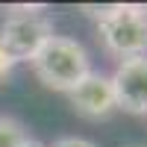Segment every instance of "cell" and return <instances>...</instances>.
Here are the masks:
<instances>
[{
    "mask_svg": "<svg viewBox=\"0 0 147 147\" xmlns=\"http://www.w3.org/2000/svg\"><path fill=\"white\" fill-rule=\"evenodd\" d=\"M88 18L97 21V32L109 53L118 59L147 56V6L109 3V6H82Z\"/></svg>",
    "mask_w": 147,
    "mask_h": 147,
    "instance_id": "1",
    "label": "cell"
},
{
    "mask_svg": "<svg viewBox=\"0 0 147 147\" xmlns=\"http://www.w3.org/2000/svg\"><path fill=\"white\" fill-rule=\"evenodd\" d=\"M32 71L38 77L41 85L53 91H71L82 77L91 74V62L88 53L77 38H68V35H53L38 53L32 56Z\"/></svg>",
    "mask_w": 147,
    "mask_h": 147,
    "instance_id": "2",
    "label": "cell"
},
{
    "mask_svg": "<svg viewBox=\"0 0 147 147\" xmlns=\"http://www.w3.org/2000/svg\"><path fill=\"white\" fill-rule=\"evenodd\" d=\"M12 15L0 27V47L12 62H32V56L53 38V24L44 6H12Z\"/></svg>",
    "mask_w": 147,
    "mask_h": 147,
    "instance_id": "3",
    "label": "cell"
},
{
    "mask_svg": "<svg viewBox=\"0 0 147 147\" xmlns=\"http://www.w3.org/2000/svg\"><path fill=\"white\" fill-rule=\"evenodd\" d=\"M115 109H124L129 115H147V56L121 59L112 77Z\"/></svg>",
    "mask_w": 147,
    "mask_h": 147,
    "instance_id": "4",
    "label": "cell"
},
{
    "mask_svg": "<svg viewBox=\"0 0 147 147\" xmlns=\"http://www.w3.org/2000/svg\"><path fill=\"white\" fill-rule=\"evenodd\" d=\"M71 106L77 109L82 118H106L115 109V91H112V80L106 74L91 71L88 77H82L74 88L68 91Z\"/></svg>",
    "mask_w": 147,
    "mask_h": 147,
    "instance_id": "5",
    "label": "cell"
},
{
    "mask_svg": "<svg viewBox=\"0 0 147 147\" xmlns=\"http://www.w3.org/2000/svg\"><path fill=\"white\" fill-rule=\"evenodd\" d=\"M24 141H27L24 124L9 115H0V147H21Z\"/></svg>",
    "mask_w": 147,
    "mask_h": 147,
    "instance_id": "6",
    "label": "cell"
},
{
    "mask_svg": "<svg viewBox=\"0 0 147 147\" xmlns=\"http://www.w3.org/2000/svg\"><path fill=\"white\" fill-rule=\"evenodd\" d=\"M53 147H97V144H94V141H88V138L68 136V138H59V141H53Z\"/></svg>",
    "mask_w": 147,
    "mask_h": 147,
    "instance_id": "7",
    "label": "cell"
},
{
    "mask_svg": "<svg viewBox=\"0 0 147 147\" xmlns=\"http://www.w3.org/2000/svg\"><path fill=\"white\" fill-rule=\"evenodd\" d=\"M12 65H15V62H12V59H9V53L3 50V47H0V80H3V77H9Z\"/></svg>",
    "mask_w": 147,
    "mask_h": 147,
    "instance_id": "8",
    "label": "cell"
},
{
    "mask_svg": "<svg viewBox=\"0 0 147 147\" xmlns=\"http://www.w3.org/2000/svg\"><path fill=\"white\" fill-rule=\"evenodd\" d=\"M21 147H44V144H41V141H35V138H27Z\"/></svg>",
    "mask_w": 147,
    "mask_h": 147,
    "instance_id": "9",
    "label": "cell"
}]
</instances>
